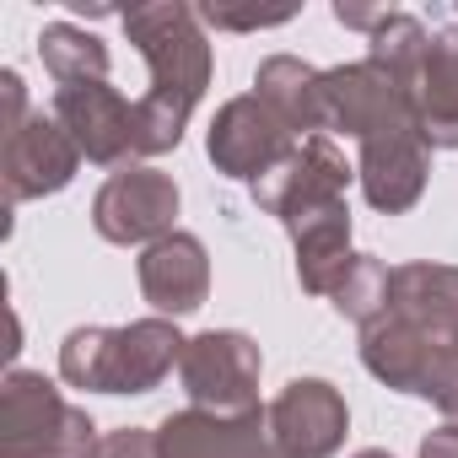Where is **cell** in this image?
<instances>
[{
    "label": "cell",
    "mask_w": 458,
    "mask_h": 458,
    "mask_svg": "<svg viewBox=\"0 0 458 458\" xmlns=\"http://www.w3.org/2000/svg\"><path fill=\"white\" fill-rule=\"evenodd\" d=\"M124 38L151 71L146 98H135V157H162L178 151L189 114L199 108L210 87V38L194 6L183 0H146V6L119 12Z\"/></svg>",
    "instance_id": "6da1fadb"
},
{
    "label": "cell",
    "mask_w": 458,
    "mask_h": 458,
    "mask_svg": "<svg viewBox=\"0 0 458 458\" xmlns=\"http://www.w3.org/2000/svg\"><path fill=\"white\" fill-rule=\"evenodd\" d=\"M178 318H135V324H76L60 345V377L87 394H151L183 361Z\"/></svg>",
    "instance_id": "7a4b0ae2"
},
{
    "label": "cell",
    "mask_w": 458,
    "mask_h": 458,
    "mask_svg": "<svg viewBox=\"0 0 458 458\" xmlns=\"http://www.w3.org/2000/svg\"><path fill=\"white\" fill-rule=\"evenodd\" d=\"M98 420L44 372L12 367L0 383V458H98Z\"/></svg>",
    "instance_id": "3957f363"
},
{
    "label": "cell",
    "mask_w": 458,
    "mask_h": 458,
    "mask_svg": "<svg viewBox=\"0 0 458 458\" xmlns=\"http://www.w3.org/2000/svg\"><path fill=\"white\" fill-rule=\"evenodd\" d=\"M259 372H265V356L243 329H205L183 345V361H178V383L189 404L210 415H254Z\"/></svg>",
    "instance_id": "277c9868"
},
{
    "label": "cell",
    "mask_w": 458,
    "mask_h": 458,
    "mask_svg": "<svg viewBox=\"0 0 458 458\" xmlns=\"http://www.w3.org/2000/svg\"><path fill=\"white\" fill-rule=\"evenodd\" d=\"M178 183L162 167L130 162L119 173H108V183L92 194V226L103 243L119 249H151L167 233H178Z\"/></svg>",
    "instance_id": "5b68a950"
},
{
    "label": "cell",
    "mask_w": 458,
    "mask_h": 458,
    "mask_svg": "<svg viewBox=\"0 0 458 458\" xmlns=\"http://www.w3.org/2000/svg\"><path fill=\"white\" fill-rule=\"evenodd\" d=\"M351 178H356V167L345 162V151L329 135H308V140H297V151L276 173H265L254 183V205L292 233L297 221H308L329 205H345Z\"/></svg>",
    "instance_id": "8992f818"
},
{
    "label": "cell",
    "mask_w": 458,
    "mask_h": 458,
    "mask_svg": "<svg viewBox=\"0 0 458 458\" xmlns=\"http://www.w3.org/2000/svg\"><path fill=\"white\" fill-rule=\"evenodd\" d=\"M297 140H302V135H292L254 92L226 98V103L216 108L210 130H205V151H210L216 173H221V178H238V183H249V189H254L265 173H276V167L297 151Z\"/></svg>",
    "instance_id": "52a82bcc"
},
{
    "label": "cell",
    "mask_w": 458,
    "mask_h": 458,
    "mask_svg": "<svg viewBox=\"0 0 458 458\" xmlns=\"http://www.w3.org/2000/svg\"><path fill=\"white\" fill-rule=\"evenodd\" d=\"M324 103H329V130L351 135L356 146L383 135V130L415 124L410 87L394 71H383L377 60H351V65L324 71Z\"/></svg>",
    "instance_id": "ba28073f"
},
{
    "label": "cell",
    "mask_w": 458,
    "mask_h": 458,
    "mask_svg": "<svg viewBox=\"0 0 458 458\" xmlns=\"http://www.w3.org/2000/svg\"><path fill=\"white\" fill-rule=\"evenodd\" d=\"M265 415H270V442L286 458H335L351 431V404L329 377H292Z\"/></svg>",
    "instance_id": "9c48e42d"
},
{
    "label": "cell",
    "mask_w": 458,
    "mask_h": 458,
    "mask_svg": "<svg viewBox=\"0 0 458 458\" xmlns=\"http://www.w3.org/2000/svg\"><path fill=\"white\" fill-rule=\"evenodd\" d=\"M81 167V146L55 114H33L17 135L0 140V183H6V205H28L44 194L71 189Z\"/></svg>",
    "instance_id": "30bf717a"
},
{
    "label": "cell",
    "mask_w": 458,
    "mask_h": 458,
    "mask_svg": "<svg viewBox=\"0 0 458 458\" xmlns=\"http://www.w3.org/2000/svg\"><path fill=\"white\" fill-rule=\"evenodd\" d=\"M55 119L71 130L87 162L98 167H130L135 157V103L108 81H76L55 87Z\"/></svg>",
    "instance_id": "8fae6325"
},
{
    "label": "cell",
    "mask_w": 458,
    "mask_h": 458,
    "mask_svg": "<svg viewBox=\"0 0 458 458\" xmlns=\"http://www.w3.org/2000/svg\"><path fill=\"white\" fill-rule=\"evenodd\" d=\"M356 183L367 194V205L377 216H404L420 205L426 183H431V146L420 135V124L404 130H383L372 140H361L356 157Z\"/></svg>",
    "instance_id": "7c38bea8"
},
{
    "label": "cell",
    "mask_w": 458,
    "mask_h": 458,
    "mask_svg": "<svg viewBox=\"0 0 458 458\" xmlns=\"http://www.w3.org/2000/svg\"><path fill=\"white\" fill-rule=\"evenodd\" d=\"M415 124L431 151H458V0L431 6V49L415 76Z\"/></svg>",
    "instance_id": "4fadbf2b"
},
{
    "label": "cell",
    "mask_w": 458,
    "mask_h": 458,
    "mask_svg": "<svg viewBox=\"0 0 458 458\" xmlns=\"http://www.w3.org/2000/svg\"><path fill=\"white\" fill-rule=\"evenodd\" d=\"M270 415H210V410H178L157 426V458H276Z\"/></svg>",
    "instance_id": "5bb4252c"
},
{
    "label": "cell",
    "mask_w": 458,
    "mask_h": 458,
    "mask_svg": "<svg viewBox=\"0 0 458 458\" xmlns=\"http://www.w3.org/2000/svg\"><path fill=\"white\" fill-rule=\"evenodd\" d=\"M135 276H140V297L162 318L199 313L205 297H210V254H205V243L194 233H167L162 243L140 249Z\"/></svg>",
    "instance_id": "9a60e30c"
},
{
    "label": "cell",
    "mask_w": 458,
    "mask_h": 458,
    "mask_svg": "<svg viewBox=\"0 0 458 458\" xmlns=\"http://www.w3.org/2000/svg\"><path fill=\"white\" fill-rule=\"evenodd\" d=\"M254 98L292 130V135H329V103H324V71L297 55H270L254 71Z\"/></svg>",
    "instance_id": "2e32d148"
},
{
    "label": "cell",
    "mask_w": 458,
    "mask_h": 458,
    "mask_svg": "<svg viewBox=\"0 0 458 458\" xmlns=\"http://www.w3.org/2000/svg\"><path fill=\"white\" fill-rule=\"evenodd\" d=\"M388 313L442 345H458V265H431V259L394 265Z\"/></svg>",
    "instance_id": "e0dca14e"
},
{
    "label": "cell",
    "mask_w": 458,
    "mask_h": 458,
    "mask_svg": "<svg viewBox=\"0 0 458 458\" xmlns=\"http://www.w3.org/2000/svg\"><path fill=\"white\" fill-rule=\"evenodd\" d=\"M292 249H297V286L308 297H335L340 281L351 276V205H329L308 221L292 226Z\"/></svg>",
    "instance_id": "ac0fdd59"
},
{
    "label": "cell",
    "mask_w": 458,
    "mask_h": 458,
    "mask_svg": "<svg viewBox=\"0 0 458 458\" xmlns=\"http://www.w3.org/2000/svg\"><path fill=\"white\" fill-rule=\"evenodd\" d=\"M38 60L55 76V87H76V81H108V44L76 22H49L38 33Z\"/></svg>",
    "instance_id": "d6986e66"
},
{
    "label": "cell",
    "mask_w": 458,
    "mask_h": 458,
    "mask_svg": "<svg viewBox=\"0 0 458 458\" xmlns=\"http://www.w3.org/2000/svg\"><path fill=\"white\" fill-rule=\"evenodd\" d=\"M426 49H431V33L415 12H388L383 28L367 38V60H377L383 71H394L410 92H415V76L426 65Z\"/></svg>",
    "instance_id": "ffe728a7"
},
{
    "label": "cell",
    "mask_w": 458,
    "mask_h": 458,
    "mask_svg": "<svg viewBox=\"0 0 458 458\" xmlns=\"http://www.w3.org/2000/svg\"><path fill=\"white\" fill-rule=\"evenodd\" d=\"M388 292H394V270H388L377 254H356L351 276L340 281V292H335L329 302H335V313H340L345 324L367 329V324H377V318L388 313Z\"/></svg>",
    "instance_id": "44dd1931"
},
{
    "label": "cell",
    "mask_w": 458,
    "mask_h": 458,
    "mask_svg": "<svg viewBox=\"0 0 458 458\" xmlns=\"http://www.w3.org/2000/svg\"><path fill=\"white\" fill-rule=\"evenodd\" d=\"M194 12H199V22L226 28V33H259V28H281V22L297 17V6H286V12H226V6H194Z\"/></svg>",
    "instance_id": "7402d4cb"
},
{
    "label": "cell",
    "mask_w": 458,
    "mask_h": 458,
    "mask_svg": "<svg viewBox=\"0 0 458 458\" xmlns=\"http://www.w3.org/2000/svg\"><path fill=\"white\" fill-rule=\"evenodd\" d=\"M98 458H157V431L151 426H114L103 437Z\"/></svg>",
    "instance_id": "603a6c76"
},
{
    "label": "cell",
    "mask_w": 458,
    "mask_h": 458,
    "mask_svg": "<svg viewBox=\"0 0 458 458\" xmlns=\"http://www.w3.org/2000/svg\"><path fill=\"white\" fill-rule=\"evenodd\" d=\"M0 103H6V114H0V140H6V135H17L33 119L28 114V87H22L17 71H0Z\"/></svg>",
    "instance_id": "cb8c5ba5"
},
{
    "label": "cell",
    "mask_w": 458,
    "mask_h": 458,
    "mask_svg": "<svg viewBox=\"0 0 458 458\" xmlns=\"http://www.w3.org/2000/svg\"><path fill=\"white\" fill-rule=\"evenodd\" d=\"M383 17H388L383 6H345V0H335V22H340V28H356V33H367V38L383 28Z\"/></svg>",
    "instance_id": "d4e9b609"
},
{
    "label": "cell",
    "mask_w": 458,
    "mask_h": 458,
    "mask_svg": "<svg viewBox=\"0 0 458 458\" xmlns=\"http://www.w3.org/2000/svg\"><path fill=\"white\" fill-rule=\"evenodd\" d=\"M420 458H458V420H442L420 437Z\"/></svg>",
    "instance_id": "484cf974"
},
{
    "label": "cell",
    "mask_w": 458,
    "mask_h": 458,
    "mask_svg": "<svg viewBox=\"0 0 458 458\" xmlns=\"http://www.w3.org/2000/svg\"><path fill=\"white\" fill-rule=\"evenodd\" d=\"M351 458H394L388 447H361V453H351Z\"/></svg>",
    "instance_id": "4316f807"
},
{
    "label": "cell",
    "mask_w": 458,
    "mask_h": 458,
    "mask_svg": "<svg viewBox=\"0 0 458 458\" xmlns=\"http://www.w3.org/2000/svg\"><path fill=\"white\" fill-rule=\"evenodd\" d=\"M276 458H286V453H276Z\"/></svg>",
    "instance_id": "83f0119b"
}]
</instances>
